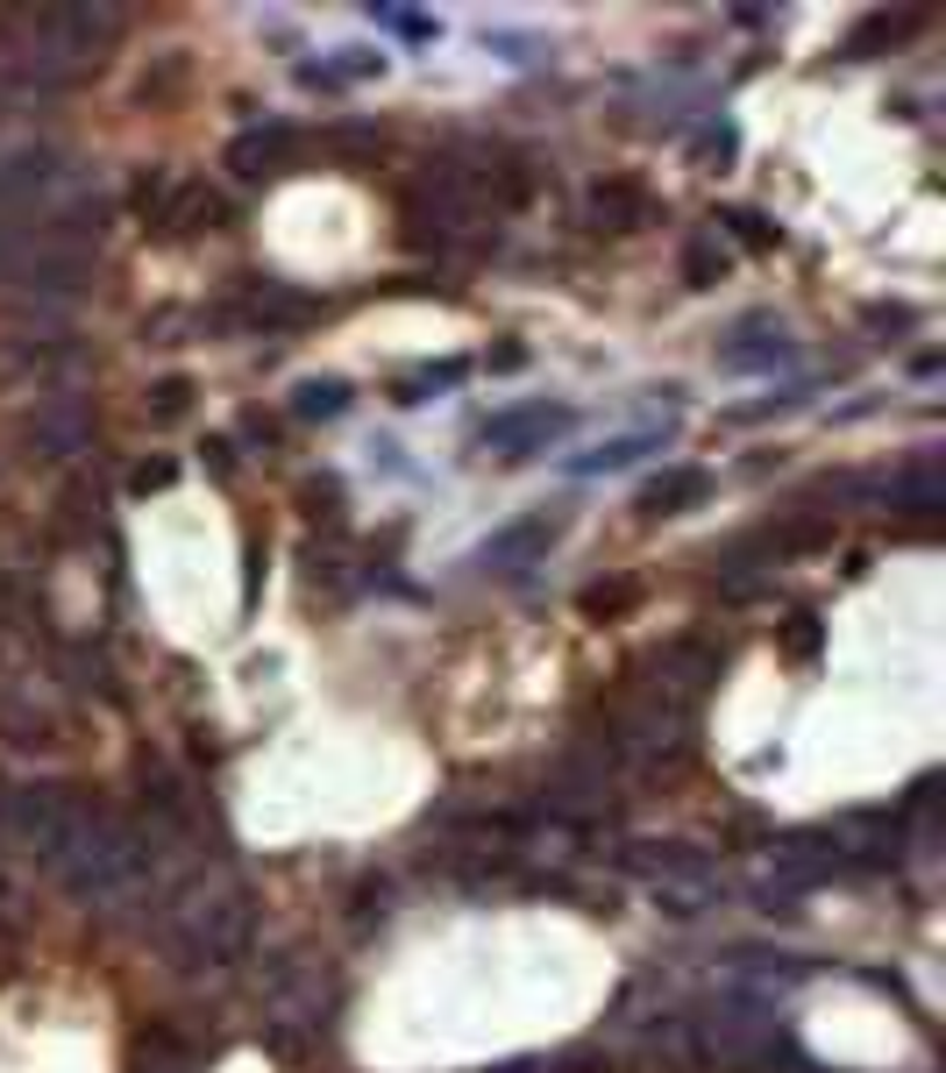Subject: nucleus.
<instances>
[{
	"label": "nucleus",
	"instance_id": "nucleus-1",
	"mask_svg": "<svg viewBox=\"0 0 946 1073\" xmlns=\"http://www.w3.org/2000/svg\"><path fill=\"white\" fill-rule=\"evenodd\" d=\"M235 313H249V321H264V327H292V321H307V313H321V299L292 292V284H278V278H264V284H249V292H243V306H235Z\"/></svg>",
	"mask_w": 946,
	"mask_h": 1073
},
{
	"label": "nucleus",
	"instance_id": "nucleus-2",
	"mask_svg": "<svg viewBox=\"0 0 946 1073\" xmlns=\"http://www.w3.org/2000/svg\"><path fill=\"white\" fill-rule=\"evenodd\" d=\"M591 214L605 221V228H641V221H655V200H648V186H634V178H605V186L591 192Z\"/></svg>",
	"mask_w": 946,
	"mask_h": 1073
},
{
	"label": "nucleus",
	"instance_id": "nucleus-3",
	"mask_svg": "<svg viewBox=\"0 0 946 1073\" xmlns=\"http://www.w3.org/2000/svg\"><path fill=\"white\" fill-rule=\"evenodd\" d=\"M292 143H299V135L285 128V121H270V128H249V135H235L229 164H235V171H285V157H292Z\"/></svg>",
	"mask_w": 946,
	"mask_h": 1073
},
{
	"label": "nucleus",
	"instance_id": "nucleus-4",
	"mask_svg": "<svg viewBox=\"0 0 946 1073\" xmlns=\"http://www.w3.org/2000/svg\"><path fill=\"white\" fill-rule=\"evenodd\" d=\"M555 427H569V413H563V405H520V413L491 420V427H485V442H491V448H505V456H520V442H527V434H555Z\"/></svg>",
	"mask_w": 946,
	"mask_h": 1073
},
{
	"label": "nucleus",
	"instance_id": "nucleus-5",
	"mask_svg": "<svg viewBox=\"0 0 946 1073\" xmlns=\"http://www.w3.org/2000/svg\"><path fill=\"white\" fill-rule=\"evenodd\" d=\"M704 491H712V477H704V470H669V477L648 483V512H690Z\"/></svg>",
	"mask_w": 946,
	"mask_h": 1073
},
{
	"label": "nucleus",
	"instance_id": "nucleus-6",
	"mask_svg": "<svg viewBox=\"0 0 946 1073\" xmlns=\"http://www.w3.org/2000/svg\"><path fill=\"white\" fill-rule=\"evenodd\" d=\"M342 405H349V384H335V377H313V384H299L292 413H307V420H327V413H342Z\"/></svg>",
	"mask_w": 946,
	"mask_h": 1073
},
{
	"label": "nucleus",
	"instance_id": "nucleus-7",
	"mask_svg": "<svg viewBox=\"0 0 946 1073\" xmlns=\"http://www.w3.org/2000/svg\"><path fill=\"white\" fill-rule=\"evenodd\" d=\"M719 270H726V249H719V242H690L683 249V278L690 284H712Z\"/></svg>",
	"mask_w": 946,
	"mask_h": 1073
},
{
	"label": "nucleus",
	"instance_id": "nucleus-8",
	"mask_svg": "<svg viewBox=\"0 0 946 1073\" xmlns=\"http://www.w3.org/2000/svg\"><path fill=\"white\" fill-rule=\"evenodd\" d=\"M186 405H192V384H186V377H164L157 399H149V413H157V420H178Z\"/></svg>",
	"mask_w": 946,
	"mask_h": 1073
},
{
	"label": "nucleus",
	"instance_id": "nucleus-9",
	"mask_svg": "<svg viewBox=\"0 0 946 1073\" xmlns=\"http://www.w3.org/2000/svg\"><path fill=\"white\" fill-rule=\"evenodd\" d=\"M719 221H726V228L741 235V242H755V249H776V228H769L761 214H719Z\"/></svg>",
	"mask_w": 946,
	"mask_h": 1073
},
{
	"label": "nucleus",
	"instance_id": "nucleus-10",
	"mask_svg": "<svg viewBox=\"0 0 946 1073\" xmlns=\"http://www.w3.org/2000/svg\"><path fill=\"white\" fill-rule=\"evenodd\" d=\"M171 477H178L171 462H143V470L129 477V491H164V483H171Z\"/></svg>",
	"mask_w": 946,
	"mask_h": 1073
},
{
	"label": "nucleus",
	"instance_id": "nucleus-11",
	"mask_svg": "<svg viewBox=\"0 0 946 1073\" xmlns=\"http://www.w3.org/2000/svg\"><path fill=\"white\" fill-rule=\"evenodd\" d=\"M149 1073H157V1066H149Z\"/></svg>",
	"mask_w": 946,
	"mask_h": 1073
}]
</instances>
